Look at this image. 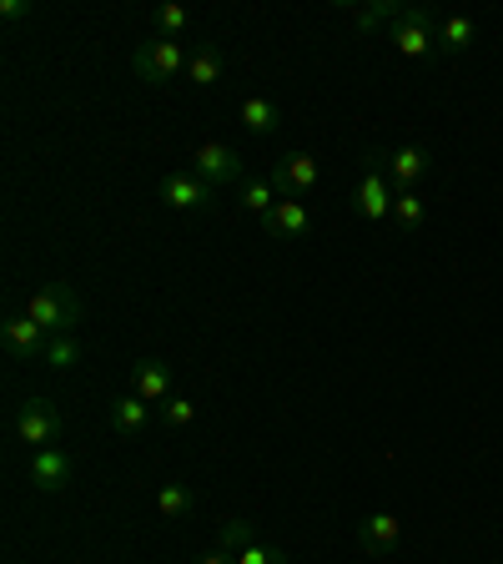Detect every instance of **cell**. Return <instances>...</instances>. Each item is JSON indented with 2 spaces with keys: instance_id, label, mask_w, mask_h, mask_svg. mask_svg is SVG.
<instances>
[{
  "instance_id": "cell-1",
  "label": "cell",
  "mask_w": 503,
  "mask_h": 564,
  "mask_svg": "<svg viewBox=\"0 0 503 564\" xmlns=\"http://www.w3.org/2000/svg\"><path fill=\"white\" fill-rule=\"evenodd\" d=\"M25 317L41 323L51 338H61V333H76V323H81V297L70 288H61V282H51V288H35L25 297Z\"/></svg>"
},
{
  "instance_id": "cell-2",
  "label": "cell",
  "mask_w": 503,
  "mask_h": 564,
  "mask_svg": "<svg viewBox=\"0 0 503 564\" xmlns=\"http://www.w3.org/2000/svg\"><path fill=\"white\" fill-rule=\"evenodd\" d=\"M187 56H192V51L182 46V41L156 35V41H141V46L131 51V70H136L141 82L166 86V82H176V76H187Z\"/></svg>"
},
{
  "instance_id": "cell-3",
  "label": "cell",
  "mask_w": 503,
  "mask_h": 564,
  "mask_svg": "<svg viewBox=\"0 0 503 564\" xmlns=\"http://www.w3.org/2000/svg\"><path fill=\"white\" fill-rule=\"evenodd\" d=\"M387 41H393V51L408 61H423L438 51V25L434 15L423 11V6H403L398 15H393V25H387Z\"/></svg>"
},
{
  "instance_id": "cell-4",
  "label": "cell",
  "mask_w": 503,
  "mask_h": 564,
  "mask_svg": "<svg viewBox=\"0 0 503 564\" xmlns=\"http://www.w3.org/2000/svg\"><path fill=\"white\" fill-rule=\"evenodd\" d=\"M393 182H387L383 172V152H368L363 156V182H358V192H352V207H358V217L363 223H383V217H393Z\"/></svg>"
},
{
  "instance_id": "cell-5",
  "label": "cell",
  "mask_w": 503,
  "mask_h": 564,
  "mask_svg": "<svg viewBox=\"0 0 503 564\" xmlns=\"http://www.w3.org/2000/svg\"><path fill=\"white\" fill-rule=\"evenodd\" d=\"M192 176H201L207 187H242L247 166H242V156H237V147H227V141H201L197 152H192Z\"/></svg>"
},
{
  "instance_id": "cell-6",
  "label": "cell",
  "mask_w": 503,
  "mask_h": 564,
  "mask_svg": "<svg viewBox=\"0 0 503 564\" xmlns=\"http://www.w3.org/2000/svg\"><path fill=\"white\" fill-rule=\"evenodd\" d=\"M15 434H21V444H31V454L35 448H51L61 438V413H56V403H46V399H21L15 403Z\"/></svg>"
},
{
  "instance_id": "cell-7",
  "label": "cell",
  "mask_w": 503,
  "mask_h": 564,
  "mask_svg": "<svg viewBox=\"0 0 503 564\" xmlns=\"http://www.w3.org/2000/svg\"><path fill=\"white\" fill-rule=\"evenodd\" d=\"M317 176H322V166H317L313 152H287L272 162V187H277V197H287V202H303L307 192L317 187Z\"/></svg>"
},
{
  "instance_id": "cell-8",
  "label": "cell",
  "mask_w": 503,
  "mask_h": 564,
  "mask_svg": "<svg viewBox=\"0 0 503 564\" xmlns=\"http://www.w3.org/2000/svg\"><path fill=\"white\" fill-rule=\"evenodd\" d=\"M383 172L398 192H418V182L434 172V152L428 147H393V152H383Z\"/></svg>"
},
{
  "instance_id": "cell-9",
  "label": "cell",
  "mask_w": 503,
  "mask_h": 564,
  "mask_svg": "<svg viewBox=\"0 0 503 564\" xmlns=\"http://www.w3.org/2000/svg\"><path fill=\"white\" fill-rule=\"evenodd\" d=\"M162 202L172 212H207V207H217V187H207L192 172H172V176H162Z\"/></svg>"
},
{
  "instance_id": "cell-10",
  "label": "cell",
  "mask_w": 503,
  "mask_h": 564,
  "mask_svg": "<svg viewBox=\"0 0 503 564\" xmlns=\"http://www.w3.org/2000/svg\"><path fill=\"white\" fill-rule=\"evenodd\" d=\"M0 343H6V352H15V358H46V343H51V333L41 328V323H31L25 313H11L6 323H0Z\"/></svg>"
},
{
  "instance_id": "cell-11",
  "label": "cell",
  "mask_w": 503,
  "mask_h": 564,
  "mask_svg": "<svg viewBox=\"0 0 503 564\" xmlns=\"http://www.w3.org/2000/svg\"><path fill=\"white\" fill-rule=\"evenodd\" d=\"M70 469H76V464H70V454L61 444H51V448H35L31 454V484L41 494H61L70 484Z\"/></svg>"
},
{
  "instance_id": "cell-12",
  "label": "cell",
  "mask_w": 503,
  "mask_h": 564,
  "mask_svg": "<svg viewBox=\"0 0 503 564\" xmlns=\"http://www.w3.org/2000/svg\"><path fill=\"white\" fill-rule=\"evenodd\" d=\"M131 393L146 403H166L172 399V368H166L162 358H141V364L131 368Z\"/></svg>"
},
{
  "instance_id": "cell-13",
  "label": "cell",
  "mask_w": 503,
  "mask_h": 564,
  "mask_svg": "<svg viewBox=\"0 0 503 564\" xmlns=\"http://www.w3.org/2000/svg\"><path fill=\"white\" fill-rule=\"evenodd\" d=\"M403 540V524L393 514H368L363 524H358V544H363L368 554H393Z\"/></svg>"
},
{
  "instance_id": "cell-14",
  "label": "cell",
  "mask_w": 503,
  "mask_h": 564,
  "mask_svg": "<svg viewBox=\"0 0 503 564\" xmlns=\"http://www.w3.org/2000/svg\"><path fill=\"white\" fill-rule=\"evenodd\" d=\"M262 223V232H272V237H303L307 227H313V212L303 207V202H287L282 197L277 207L267 212V217H258Z\"/></svg>"
},
{
  "instance_id": "cell-15",
  "label": "cell",
  "mask_w": 503,
  "mask_h": 564,
  "mask_svg": "<svg viewBox=\"0 0 503 564\" xmlns=\"http://www.w3.org/2000/svg\"><path fill=\"white\" fill-rule=\"evenodd\" d=\"M146 419H152V403L136 399V393H121V399H111V429L127 438H136L141 429H146Z\"/></svg>"
},
{
  "instance_id": "cell-16",
  "label": "cell",
  "mask_w": 503,
  "mask_h": 564,
  "mask_svg": "<svg viewBox=\"0 0 503 564\" xmlns=\"http://www.w3.org/2000/svg\"><path fill=\"white\" fill-rule=\"evenodd\" d=\"M252 544H262V540H258V524H252V519L227 514L222 524H217V550H222V554H232V560H237V554H247Z\"/></svg>"
},
{
  "instance_id": "cell-17",
  "label": "cell",
  "mask_w": 503,
  "mask_h": 564,
  "mask_svg": "<svg viewBox=\"0 0 503 564\" xmlns=\"http://www.w3.org/2000/svg\"><path fill=\"white\" fill-rule=\"evenodd\" d=\"M237 121H242L252 137H267V131L282 127V111H277V101H267V96H247V101L237 106Z\"/></svg>"
},
{
  "instance_id": "cell-18",
  "label": "cell",
  "mask_w": 503,
  "mask_h": 564,
  "mask_svg": "<svg viewBox=\"0 0 503 564\" xmlns=\"http://www.w3.org/2000/svg\"><path fill=\"white\" fill-rule=\"evenodd\" d=\"M473 35H479L473 15H448V21L438 25V56H458V51H469Z\"/></svg>"
},
{
  "instance_id": "cell-19",
  "label": "cell",
  "mask_w": 503,
  "mask_h": 564,
  "mask_svg": "<svg viewBox=\"0 0 503 564\" xmlns=\"http://www.w3.org/2000/svg\"><path fill=\"white\" fill-rule=\"evenodd\" d=\"M237 207L267 217V212L277 207V187H272V182H262V176H247L242 187H237Z\"/></svg>"
},
{
  "instance_id": "cell-20",
  "label": "cell",
  "mask_w": 503,
  "mask_h": 564,
  "mask_svg": "<svg viewBox=\"0 0 503 564\" xmlns=\"http://www.w3.org/2000/svg\"><path fill=\"white\" fill-rule=\"evenodd\" d=\"M41 364H46L51 373H70V368L81 364V338H76V333H61V338H51Z\"/></svg>"
},
{
  "instance_id": "cell-21",
  "label": "cell",
  "mask_w": 503,
  "mask_h": 564,
  "mask_svg": "<svg viewBox=\"0 0 503 564\" xmlns=\"http://www.w3.org/2000/svg\"><path fill=\"white\" fill-rule=\"evenodd\" d=\"M187 76H192V86H217L222 82V56L211 46H197L187 56Z\"/></svg>"
},
{
  "instance_id": "cell-22",
  "label": "cell",
  "mask_w": 503,
  "mask_h": 564,
  "mask_svg": "<svg viewBox=\"0 0 503 564\" xmlns=\"http://www.w3.org/2000/svg\"><path fill=\"white\" fill-rule=\"evenodd\" d=\"M192 489L187 484H162V494H156V509H162V519H187L192 514Z\"/></svg>"
},
{
  "instance_id": "cell-23",
  "label": "cell",
  "mask_w": 503,
  "mask_h": 564,
  "mask_svg": "<svg viewBox=\"0 0 503 564\" xmlns=\"http://www.w3.org/2000/svg\"><path fill=\"white\" fill-rule=\"evenodd\" d=\"M423 212H428V207H423L418 192H398V197H393V223H398L403 232H418V227H423Z\"/></svg>"
},
{
  "instance_id": "cell-24",
  "label": "cell",
  "mask_w": 503,
  "mask_h": 564,
  "mask_svg": "<svg viewBox=\"0 0 503 564\" xmlns=\"http://www.w3.org/2000/svg\"><path fill=\"white\" fill-rule=\"evenodd\" d=\"M152 21H156V31H162L166 41H182V31L192 25V11H187V6H156Z\"/></svg>"
},
{
  "instance_id": "cell-25",
  "label": "cell",
  "mask_w": 503,
  "mask_h": 564,
  "mask_svg": "<svg viewBox=\"0 0 503 564\" xmlns=\"http://www.w3.org/2000/svg\"><path fill=\"white\" fill-rule=\"evenodd\" d=\"M192 419H197V403L182 399V393H172V399L162 403V423H166V429H192Z\"/></svg>"
},
{
  "instance_id": "cell-26",
  "label": "cell",
  "mask_w": 503,
  "mask_h": 564,
  "mask_svg": "<svg viewBox=\"0 0 503 564\" xmlns=\"http://www.w3.org/2000/svg\"><path fill=\"white\" fill-rule=\"evenodd\" d=\"M403 6H393V0H378V6H363V11H352V21H358V31H378V25H393V15H398Z\"/></svg>"
},
{
  "instance_id": "cell-27",
  "label": "cell",
  "mask_w": 503,
  "mask_h": 564,
  "mask_svg": "<svg viewBox=\"0 0 503 564\" xmlns=\"http://www.w3.org/2000/svg\"><path fill=\"white\" fill-rule=\"evenodd\" d=\"M237 564H287V550H277V544H252L247 554H237Z\"/></svg>"
},
{
  "instance_id": "cell-28",
  "label": "cell",
  "mask_w": 503,
  "mask_h": 564,
  "mask_svg": "<svg viewBox=\"0 0 503 564\" xmlns=\"http://www.w3.org/2000/svg\"><path fill=\"white\" fill-rule=\"evenodd\" d=\"M0 15H6V21H25V15H31V0H0Z\"/></svg>"
},
{
  "instance_id": "cell-29",
  "label": "cell",
  "mask_w": 503,
  "mask_h": 564,
  "mask_svg": "<svg viewBox=\"0 0 503 564\" xmlns=\"http://www.w3.org/2000/svg\"><path fill=\"white\" fill-rule=\"evenodd\" d=\"M192 564H237L232 554H222V550H211V554H201V560H192Z\"/></svg>"
}]
</instances>
